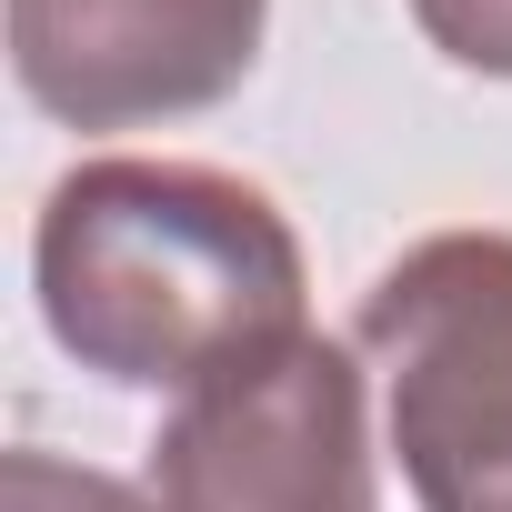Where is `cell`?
<instances>
[{
    "mask_svg": "<svg viewBox=\"0 0 512 512\" xmlns=\"http://www.w3.org/2000/svg\"><path fill=\"white\" fill-rule=\"evenodd\" d=\"M51 342L121 392H201L302 342L282 201L211 161H81L31 231Z\"/></svg>",
    "mask_w": 512,
    "mask_h": 512,
    "instance_id": "obj_1",
    "label": "cell"
},
{
    "mask_svg": "<svg viewBox=\"0 0 512 512\" xmlns=\"http://www.w3.org/2000/svg\"><path fill=\"white\" fill-rule=\"evenodd\" d=\"M422 512H512V231H432L352 312Z\"/></svg>",
    "mask_w": 512,
    "mask_h": 512,
    "instance_id": "obj_2",
    "label": "cell"
},
{
    "mask_svg": "<svg viewBox=\"0 0 512 512\" xmlns=\"http://www.w3.org/2000/svg\"><path fill=\"white\" fill-rule=\"evenodd\" d=\"M141 492L151 512H382L362 352L302 332L272 362L181 392Z\"/></svg>",
    "mask_w": 512,
    "mask_h": 512,
    "instance_id": "obj_3",
    "label": "cell"
},
{
    "mask_svg": "<svg viewBox=\"0 0 512 512\" xmlns=\"http://www.w3.org/2000/svg\"><path fill=\"white\" fill-rule=\"evenodd\" d=\"M272 0H11V71L71 131L211 111L262 61Z\"/></svg>",
    "mask_w": 512,
    "mask_h": 512,
    "instance_id": "obj_4",
    "label": "cell"
},
{
    "mask_svg": "<svg viewBox=\"0 0 512 512\" xmlns=\"http://www.w3.org/2000/svg\"><path fill=\"white\" fill-rule=\"evenodd\" d=\"M0 512H151V492L91 472V462H61L41 442L11 452V472H0Z\"/></svg>",
    "mask_w": 512,
    "mask_h": 512,
    "instance_id": "obj_5",
    "label": "cell"
},
{
    "mask_svg": "<svg viewBox=\"0 0 512 512\" xmlns=\"http://www.w3.org/2000/svg\"><path fill=\"white\" fill-rule=\"evenodd\" d=\"M412 21L432 31L442 61H462L482 81H512V0H412Z\"/></svg>",
    "mask_w": 512,
    "mask_h": 512,
    "instance_id": "obj_6",
    "label": "cell"
}]
</instances>
